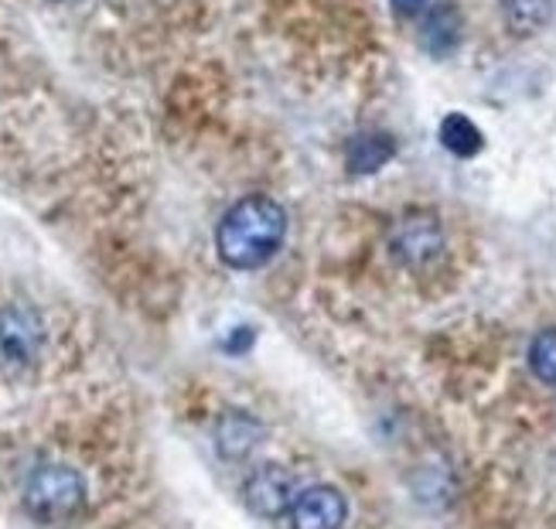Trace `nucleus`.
Segmentation results:
<instances>
[{
    "mask_svg": "<svg viewBox=\"0 0 556 529\" xmlns=\"http://www.w3.org/2000/svg\"><path fill=\"white\" fill-rule=\"evenodd\" d=\"M283 232H287L283 209L267 196H250L223 215L219 232H215V247H219V256L229 267L253 270L263 267L280 250Z\"/></svg>",
    "mask_w": 556,
    "mask_h": 529,
    "instance_id": "f257e3e1",
    "label": "nucleus"
},
{
    "mask_svg": "<svg viewBox=\"0 0 556 529\" xmlns=\"http://www.w3.org/2000/svg\"><path fill=\"white\" fill-rule=\"evenodd\" d=\"M86 506V482L68 465H38L24 482V509L41 522H62Z\"/></svg>",
    "mask_w": 556,
    "mask_h": 529,
    "instance_id": "f03ea898",
    "label": "nucleus"
},
{
    "mask_svg": "<svg viewBox=\"0 0 556 529\" xmlns=\"http://www.w3.org/2000/svg\"><path fill=\"white\" fill-rule=\"evenodd\" d=\"M390 250L409 270L430 267L444 250V229L438 215L430 212H406L390 229Z\"/></svg>",
    "mask_w": 556,
    "mask_h": 529,
    "instance_id": "7ed1b4c3",
    "label": "nucleus"
},
{
    "mask_svg": "<svg viewBox=\"0 0 556 529\" xmlns=\"http://www.w3.org/2000/svg\"><path fill=\"white\" fill-rule=\"evenodd\" d=\"M41 322L31 307H0V373H24L41 352Z\"/></svg>",
    "mask_w": 556,
    "mask_h": 529,
    "instance_id": "20e7f679",
    "label": "nucleus"
},
{
    "mask_svg": "<svg viewBox=\"0 0 556 529\" xmlns=\"http://www.w3.org/2000/svg\"><path fill=\"white\" fill-rule=\"evenodd\" d=\"M298 475L287 471L280 465H263L260 471H253L247 478V489H243V499L247 506L256 513V516H267V519H277L283 513H290L298 499Z\"/></svg>",
    "mask_w": 556,
    "mask_h": 529,
    "instance_id": "39448f33",
    "label": "nucleus"
},
{
    "mask_svg": "<svg viewBox=\"0 0 556 529\" xmlns=\"http://www.w3.org/2000/svg\"><path fill=\"white\" fill-rule=\"evenodd\" d=\"M345 516H349V502L331 486L304 489L294 499V506H290V526L294 529H342Z\"/></svg>",
    "mask_w": 556,
    "mask_h": 529,
    "instance_id": "423d86ee",
    "label": "nucleus"
},
{
    "mask_svg": "<svg viewBox=\"0 0 556 529\" xmlns=\"http://www.w3.org/2000/svg\"><path fill=\"white\" fill-rule=\"evenodd\" d=\"M462 11H457L454 4H433L424 17V28H420V38H424V48L430 55H451L457 45H462Z\"/></svg>",
    "mask_w": 556,
    "mask_h": 529,
    "instance_id": "0eeeda50",
    "label": "nucleus"
},
{
    "mask_svg": "<svg viewBox=\"0 0 556 529\" xmlns=\"http://www.w3.org/2000/svg\"><path fill=\"white\" fill-rule=\"evenodd\" d=\"M396 154V140L390 134H382V130H366V134H358L349 140V172L352 175H372L379 172V167L390 161Z\"/></svg>",
    "mask_w": 556,
    "mask_h": 529,
    "instance_id": "6e6552de",
    "label": "nucleus"
},
{
    "mask_svg": "<svg viewBox=\"0 0 556 529\" xmlns=\"http://www.w3.org/2000/svg\"><path fill=\"white\" fill-rule=\"evenodd\" d=\"M502 17H505V28H509L513 35L529 38L549 24L553 4L549 0H502Z\"/></svg>",
    "mask_w": 556,
    "mask_h": 529,
    "instance_id": "1a4fd4ad",
    "label": "nucleus"
},
{
    "mask_svg": "<svg viewBox=\"0 0 556 529\" xmlns=\"http://www.w3.org/2000/svg\"><path fill=\"white\" fill-rule=\"evenodd\" d=\"M441 143H444V151L454 158H475L481 148H485V137H481V130L465 113H451L441 124Z\"/></svg>",
    "mask_w": 556,
    "mask_h": 529,
    "instance_id": "9d476101",
    "label": "nucleus"
},
{
    "mask_svg": "<svg viewBox=\"0 0 556 529\" xmlns=\"http://www.w3.org/2000/svg\"><path fill=\"white\" fill-rule=\"evenodd\" d=\"M256 441H260V427L250 417H243V414L229 417L223 424V430H219V448H223V454H229V458L247 454Z\"/></svg>",
    "mask_w": 556,
    "mask_h": 529,
    "instance_id": "9b49d317",
    "label": "nucleus"
},
{
    "mask_svg": "<svg viewBox=\"0 0 556 529\" xmlns=\"http://www.w3.org/2000/svg\"><path fill=\"white\" fill-rule=\"evenodd\" d=\"M529 369H533L543 382L556 387V328L540 331L533 345H529Z\"/></svg>",
    "mask_w": 556,
    "mask_h": 529,
    "instance_id": "f8f14e48",
    "label": "nucleus"
},
{
    "mask_svg": "<svg viewBox=\"0 0 556 529\" xmlns=\"http://www.w3.org/2000/svg\"><path fill=\"white\" fill-rule=\"evenodd\" d=\"M424 4H427V0H393V8H396L400 14H420Z\"/></svg>",
    "mask_w": 556,
    "mask_h": 529,
    "instance_id": "ddd939ff",
    "label": "nucleus"
}]
</instances>
